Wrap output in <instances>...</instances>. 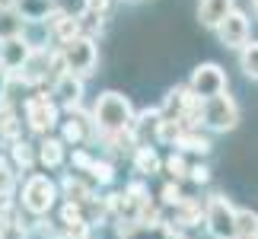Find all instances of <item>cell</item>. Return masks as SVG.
<instances>
[{
  "mask_svg": "<svg viewBox=\"0 0 258 239\" xmlns=\"http://www.w3.org/2000/svg\"><path fill=\"white\" fill-rule=\"evenodd\" d=\"M93 125L102 137H118V134H131V125H134V105L131 99L108 89L96 99L93 105Z\"/></svg>",
  "mask_w": 258,
  "mask_h": 239,
  "instance_id": "cell-1",
  "label": "cell"
},
{
  "mask_svg": "<svg viewBox=\"0 0 258 239\" xmlns=\"http://www.w3.org/2000/svg\"><path fill=\"white\" fill-rule=\"evenodd\" d=\"M61 57H64V67H67V74H74V77H89V74H96V64H99V51H96V42H93V35H77L71 38L67 45H61Z\"/></svg>",
  "mask_w": 258,
  "mask_h": 239,
  "instance_id": "cell-2",
  "label": "cell"
},
{
  "mask_svg": "<svg viewBox=\"0 0 258 239\" xmlns=\"http://www.w3.org/2000/svg\"><path fill=\"white\" fill-rule=\"evenodd\" d=\"M201 125H207L211 131H233L239 125V105L230 93H220V96H211L201 102Z\"/></svg>",
  "mask_w": 258,
  "mask_h": 239,
  "instance_id": "cell-3",
  "label": "cell"
},
{
  "mask_svg": "<svg viewBox=\"0 0 258 239\" xmlns=\"http://www.w3.org/2000/svg\"><path fill=\"white\" fill-rule=\"evenodd\" d=\"M204 223L211 230L214 239H236V207L230 204V198L211 195L204 204Z\"/></svg>",
  "mask_w": 258,
  "mask_h": 239,
  "instance_id": "cell-4",
  "label": "cell"
},
{
  "mask_svg": "<svg viewBox=\"0 0 258 239\" xmlns=\"http://www.w3.org/2000/svg\"><path fill=\"white\" fill-rule=\"evenodd\" d=\"M54 198H57V188L48 175H29L26 185H23V207L29 214L42 217L54 207Z\"/></svg>",
  "mask_w": 258,
  "mask_h": 239,
  "instance_id": "cell-5",
  "label": "cell"
},
{
  "mask_svg": "<svg viewBox=\"0 0 258 239\" xmlns=\"http://www.w3.org/2000/svg\"><path fill=\"white\" fill-rule=\"evenodd\" d=\"M188 89H191L201 102H204V99H211V96L226 93V74H223V67L214 64V61L198 64L195 71H191V80H188Z\"/></svg>",
  "mask_w": 258,
  "mask_h": 239,
  "instance_id": "cell-6",
  "label": "cell"
},
{
  "mask_svg": "<svg viewBox=\"0 0 258 239\" xmlns=\"http://www.w3.org/2000/svg\"><path fill=\"white\" fill-rule=\"evenodd\" d=\"M23 115L35 134H48L57 125V102L51 96H29L23 105Z\"/></svg>",
  "mask_w": 258,
  "mask_h": 239,
  "instance_id": "cell-7",
  "label": "cell"
},
{
  "mask_svg": "<svg viewBox=\"0 0 258 239\" xmlns=\"http://www.w3.org/2000/svg\"><path fill=\"white\" fill-rule=\"evenodd\" d=\"M217 38H220L223 48H242L249 42V16H245L242 10L226 13V19L217 26Z\"/></svg>",
  "mask_w": 258,
  "mask_h": 239,
  "instance_id": "cell-8",
  "label": "cell"
},
{
  "mask_svg": "<svg viewBox=\"0 0 258 239\" xmlns=\"http://www.w3.org/2000/svg\"><path fill=\"white\" fill-rule=\"evenodd\" d=\"M32 42H29L26 35H16V38H7V42H0V67L13 77L19 67L26 64V57L32 54Z\"/></svg>",
  "mask_w": 258,
  "mask_h": 239,
  "instance_id": "cell-9",
  "label": "cell"
},
{
  "mask_svg": "<svg viewBox=\"0 0 258 239\" xmlns=\"http://www.w3.org/2000/svg\"><path fill=\"white\" fill-rule=\"evenodd\" d=\"M83 99V80L74 77V74H61L54 80V102L71 108V112H77V105H80Z\"/></svg>",
  "mask_w": 258,
  "mask_h": 239,
  "instance_id": "cell-10",
  "label": "cell"
},
{
  "mask_svg": "<svg viewBox=\"0 0 258 239\" xmlns=\"http://www.w3.org/2000/svg\"><path fill=\"white\" fill-rule=\"evenodd\" d=\"M13 10L23 23H48L61 7L54 0H13Z\"/></svg>",
  "mask_w": 258,
  "mask_h": 239,
  "instance_id": "cell-11",
  "label": "cell"
},
{
  "mask_svg": "<svg viewBox=\"0 0 258 239\" xmlns=\"http://www.w3.org/2000/svg\"><path fill=\"white\" fill-rule=\"evenodd\" d=\"M48 57H51V51H48V48H32V54H29L26 64L19 67V77H23V83H29V86L42 83V80L48 77Z\"/></svg>",
  "mask_w": 258,
  "mask_h": 239,
  "instance_id": "cell-12",
  "label": "cell"
},
{
  "mask_svg": "<svg viewBox=\"0 0 258 239\" xmlns=\"http://www.w3.org/2000/svg\"><path fill=\"white\" fill-rule=\"evenodd\" d=\"M233 10H236V0H201L198 4V19H201V26L217 29L226 19V13H233Z\"/></svg>",
  "mask_w": 258,
  "mask_h": 239,
  "instance_id": "cell-13",
  "label": "cell"
},
{
  "mask_svg": "<svg viewBox=\"0 0 258 239\" xmlns=\"http://www.w3.org/2000/svg\"><path fill=\"white\" fill-rule=\"evenodd\" d=\"M48 29H51V38L57 45H67L71 38L80 35V23H77V16H67L64 10H57V13L48 19Z\"/></svg>",
  "mask_w": 258,
  "mask_h": 239,
  "instance_id": "cell-14",
  "label": "cell"
},
{
  "mask_svg": "<svg viewBox=\"0 0 258 239\" xmlns=\"http://www.w3.org/2000/svg\"><path fill=\"white\" fill-rule=\"evenodd\" d=\"M38 159H42L48 169L61 166L64 163V141H57V137H45V141L38 144Z\"/></svg>",
  "mask_w": 258,
  "mask_h": 239,
  "instance_id": "cell-15",
  "label": "cell"
},
{
  "mask_svg": "<svg viewBox=\"0 0 258 239\" xmlns=\"http://www.w3.org/2000/svg\"><path fill=\"white\" fill-rule=\"evenodd\" d=\"M175 217H178V223H182V226H198V223H201V217H204L201 201H195V198H182V201L175 204Z\"/></svg>",
  "mask_w": 258,
  "mask_h": 239,
  "instance_id": "cell-16",
  "label": "cell"
},
{
  "mask_svg": "<svg viewBox=\"0 0 258 239\" xmlns=\"http://www.w3.org/2000/svg\"><path fill=\"white\" fill-rule=\"evenodd\" d=\"M178 150H191V153H211V141L198 131H178V137L172 141Z\"/></svg>",
  "mask_w": 258,
  "mask_h": 239,
  "instance_id": "cell-17",
  "label": "cell"
},
{
  "mask_svg": "<svg viewBox=\"0 0 258 239\" xmlns=\"http://www.w3.org/2000/svg\"><path fill=\"white\" fill-rule=\"evenodd\" d=\"M236 239H258V214L249 207L236 211Z\"/></svg>",
  "mask_w": 258,
  "mask_h": 239,
  "instance_id": "cell-18",
  "label": "cell"
},
{
  "mask_svg": "<svg viewBox=\"0 0 258 239\" xmlns=\"http://www.w3.org/2000/svg\"><path fill=\"white\" fill-rule=\"evenodd\" d=\"M134 166H137V172H144V175H153V172H160V156H156L153 147H147L141 144L134 150Z\"/></svg>",
  "mask_w": 258,
  "mask_h": 239,
  "instance_id": "cell-19",
  "label": "cell"
},
{
  "mask_svg": "<svg viewBox=\"0 0 258 239\" xmlns=\"http://www.w3.org/2000/svg\"><path fill=\"white\" fill-rule=\"evenodd\" d=\"M239 67L249 80H258V42H245L239 48Z\"/></svg>",
  "mask_w": 258,
  "mask_h": 239,
  "instance_id": "cell-20",
  "label": "cell"
},
{
  "mask_svg": "<svg viewBox=\"0 0 258 239\" xmlns=\"http://www.w3.org/2000/svg\"><path fill=\"white\" fill-rule=\"evenodd\" d=\"M23 35V19L16 16V10H0V42Z\"/></svg>",
  "mask_w": 258,
  "mask_h": 239,
  "instance_id": "cell-21",
  "label": "cell"
},
{
  "mask_svg": "<svg viewBox=\"0 0 258 239\" xmlns=\"http://www.w3.org/2000/svg\"><path fill=\"white\" fill-rule=\"evenodd\" d=\"M13 163L16 169H32L35 166V147L32 144H26V141H13Z\"/></svg>",
  "mask_w": 258,
  "mask_h": 239,
  "instance_id": "cell-22",
  "label": "cell"
},
{
  "mask_svg": "<svg viewBox=\"0 0 258 239\" xmlns=\"http://www.w3.org/2000/svg\"><path fill=\"white\" fill-rule=\"evenodd\" d=\"M0 137L10 141V144L19 137V122H16V115L10 112V108H0Z\"/></svg>",
  "mask_w": 258,
  "mask_h": 239,
  "instance_id": "cell-23",
  "label": "cell"
},
{
  "mask_svg": "<svg viewBox=\"0 0 258 239\" xmlns=\"http://www.w3.org/2000/svg\"><path fill=\"white\" fill-rule=\"evenodd\" d=\"M64 192H67V198H71V204L74 201L80 204V201H89V198H93V195H89V188L80 182V178H74V175L64 178Z\"/></svg>",
  "mask_w": 258,
  "mask_h": 239,
  "instance_id": "cell-24",
  "label": "cell"
},
{
  "mask_svg": "<svg viewBox=\"0 0 258 239\" xmlns=\"http://www.w3.org/2000/svg\"><path fill=\"white\" fill-rule=\"evenodd\" d=\"M86 137V128H83V122L80 118H71V122H64V144H80Z\"/></svg>",
  "mask_w": 258,
  "mask_h": 239,
  "instance_id": "cell-25",
  "label": "cell"
},
{
  "mask_svg": "<svg viewBox=\"0 0 258 239\" xmlns=\"http://www.w3.org/2000/svg\"><path fill=\"white\" fill-rule=\"evenodd\" d=\"M166 169H169V175L175 178V182L188 175V163H185V156H182V153H172L169 159H166Z\"/></svg>",
  "mask_w": 258,
  "mask_h": 239,
  "instance_id": "cell-26",
  "label": "cell"
},
{
  "mask_svg": "<svg viewBox=\"0 0 258 239\" xmlns=\"http://www.w3.org/2000/svg\"><path fill=\"white\" fill-rule=\"evenodd\" d=\"M89 172H93V178H96V182H102V185H108L115 178V172H112V166H108V163H93V166H89Z\"/></svg>",
  "mask_w": 258,
  "mask_h": 239,
  "instance_id": "cell-27",
  "label": "cell"
},
{
  "mask_svg": "<svg viewBox=\"0 0 258 239\" xmlns=\"http://www.w3.org/2000/svg\"><path fill=\"white\" fill-rule=\"evenodd\" d=\"M108 4H112V0H83V13H89V16H102L105 10H108Z\"/></svg>",
  "mask_w": 258,
  "mask_h": 239,
  "instance_id": "cell-28",
  "label": "cell"
},
{
  "mask_svg": "<svg viewBox=\"0 0 258 239\" xmlns=\"http://www.w3.org/2000/svg\"><path fill=\"white\" fill-rule=\"evenodd\" d=\"M163 201H166V204H178V201H182V192H178L175 182H169V185L163 188Z\"/></svg>",
  "mask_w": 258,
  "mask_h": 239,
  "instance_id": "cell-29",
  "label": "cell"
},
{
  "mask_svg": "<svg viewBox=\"0 0 258 239\" xmlns=\"http://www.w3.org/2000/svg\"><path fill=\"white\" fill-rule=\"evenodd\" d=\"M188 175H191L195 182H207V178H211V169H207V166H191Z\"/></svg>",
  "mask_w": 258,
  "mask_h": 239,
  "instance_id": "cell-30",
  "label": "cell"
},
{
  "mask_svg": "<svg viewBox=\"0 0 258 239\" xmlns=\"http://www.w3.org/2000/svg\"><path fill=\"white\" fill-rule=\"evenodd\" d=\"M7 86H10V74L0 67V102H4V96H7Z\"/></svg>",
  "mask_w": 258,
  "mask_h": 239,
  "instance_id": "cell-31",
  "label": "cell"
},
{
  "mask_svg": "<svg viewBox=\"0 0 258 239\" xmlns=\"http://www.w3.org/2000/svg\"><path fill=\"white\" fill-rule=\"evenodd\" d=\"M252 13H255V19H258V0H252Z\"/></svg>",
  "mask_w": 258,
  "mask_h": 239,
  "instance_id": "cell-32",
  "label": "cell"
}]
</instances>
